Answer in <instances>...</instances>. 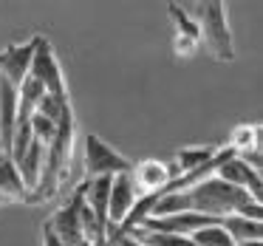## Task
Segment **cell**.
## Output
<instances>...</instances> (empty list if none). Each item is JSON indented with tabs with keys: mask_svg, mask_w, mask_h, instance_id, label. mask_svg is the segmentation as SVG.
Returning <instances> with one entry per match:
<instances>
[{
	"mask_svg": "<svg viewBox=\"0 0 263 246\" xmlns=\"http://www.w3.org/2000/svg\"><path fill=\"white\" fill-rule=\"evenodd\" d=\"M74 133H77L74 108H71V105H65L63 116H60V122H57V136H54V142L48 144V150H46V164H43L40 181H37V187L29 193L26 204H43V201H51L54 195L60 193L63 178H65L68 164H71Z\"/></svg>",
	"mask_w": 263,
	"mask_h": 246,
	"instance_id": "1",
	"label": "cell"
},
{
	"mask_svg": "<svg viewBox=\"0 0 263 246\" xmlns=\"http://www.w3.org/2000/svg\"><path fill=\"white\" fill-rule=\"evenodd\" d=\"M187 201H190V212L198 215H210V218H227V215H238L249 201V195L238 187H229L227 181H221L218 176H210L204 181H198L195 187L187 190Z\"/></svg>",
	"mask_w": 263,
	"mask_h": 246,
	"instance_id": "2",
	"label": "cell"
},
{
	"mask_svg": "<svg viewBox=\"0 0 263 246\" xmlns=\"http://www.w3.org/2000/svg\"><path fill=\"white\" fill-rule=\"evenodd\" d=\"M198 40H204L206 51L218 63H232L235 60V46H232V31L227 20V6L221 0H206L198 6Z\"/></svg>",
	"mask_w": 263,
	"mask_h": 246,
	"instance_id": "3",
	"label": "cell"
},
{
	"mask_svg": "<svg viewBox=\"0 0 263 246\" xmlns=\"http://www.w3.org/2000/svg\"><path fill=\"white\" fill-rule=\"evenodd\" d=\"M122 173H133V161L114 150L102 136L88 133L85 136V181L93 178H114Z\"/></svg>",
	"mask_w": 263,
	"mask_h": 246,
	"instance_id": "4",
	"label": "cell"
},
{
	"mask_svg": "<svg viewBox=\"0 0 263 246\" xmlns=\"http://www.w3.org/2000/svg\"><path fill=\"white\" fill-rule=\"evenodd\" d=\"M29 77H34L46 88V93L51 99H57L60 105H68V88H65V77H63V68H60V60L54 54V46L40 34H37V48H34V57H31Z\"/></svg>",
	"mask_w": 263,
	"mask_h": 246,
	"instance_id": "5",
	"label": "cell"
},
{
	"mask_svg": "<svg viewBox=\"0 0 263 246\" xmlns=\"http://www.w3.org/2000/svg\"><path fill=\"white\" fill-rule=\"evenodd\" d=\"M51 232L63 240V246H88L85 229H82V184L68 195L63 206L48 221Z\"/></svg>",
	"mask_w": 263,
	"mask_h": 246,
	"instance_id": "6",
	"label": "cell"
},
{
	"mask_svg": "<svg viewBox=\"0 0 263 246\" xmlns=\"http://www.w3.org/2000/svg\"><path fill=\"white\" fill-rule=\"evenodd\" d=\"M136 198H139V190H136V184H133L130 173H122V176L110 178V190H108V235L122 226V221H125L127 212L133 210Z\"/></svg>",
	"mask_w": 263,
	"mask_h": 246,
	"instance_id": "7",
	"label": "cell"
},
{
	"mask_svg": "<svg viewBox=\"0 0 263 246\" xmlns=\"http://www.w3.org/2000/svg\"><path fill=\"white\" fill-rule=\"evenodd\" d=\"M37 48V34L26 43H12L0 51V80L9 82L12 88H20V82L29 77L31 68V57Z\"/></svg>",
	"mask_w": 263,
	"mask_h": 246,
	"instance_id": "8",
	"label": "cell"
},
{
	"mask_svg": "<svg viewBox=\"0 0 263 246\" xmlns=\"http://www.w3.org/2000/svg\"><path fill=\"white\" fill-rule=\"evenodd\" d=\"M215 223H221V221H218V218H210V215H198V212H178V215H167V218H147L139 229L190 238L193 232L206 229V226H215Z\"/></svg>",
	"mask_w": 263,
	"mask_h": 246,
	"instance_id": "9",
	"label": "cell"
},
{
	"mask_svg": "<svg viewBox=\"0 0 263 246\" xmlns=\"http://www.w3.org/2000/svg\"><path fill=\"white\" fill-rule=\"evenodd\" d=\"M215 176L221 178V181H227L229 187L243 190V193L249 195V198L260 201V193H263L260 173L252 170L249 164H243V161H240L238 156H229V159H227V161H223V164L215 170Z\"/></svg>",
	"mask_w": 263,
	"mask_h": 246,
	"instance_id": "10",
	"label": "cell"
},
{
	"mask_svg": "<svg viewBox=\"0 0 263 246\" xmlns=\"http://www.w3.org/2000/svg\"><path fill=\"white\" fill-rule=\"evenodd\" d=\"M133 184H136L139 195H156L167 181H170V170H167V161L159 159H144L139 164H133Z\"/></svg>",
	"mask_w": 263,
	"mask_h": 246,
	"instance_id": "11",
	"label": "cell"
},
{
	"mask_svg": "<svg viewBox=\"0 0 263 246\" xmlns=\"http://www.w3.org/2000/svg\"><path fill=\"white\" fill-rule=\"evenodd\" d=\"M14 125H17V88L0 80V153L6 156L12 147Z\"/></svg>",
	"mask_w": 263,
	"mask_h": 246,
	"instance_id": "12",
	"label": "cell"
},
{
	"mask_svg": "<svg viewBox=\"0 0 263 246\" xmlns=\"http://www.w3.org/2000/svg\"><path fill=\"white\" fill-rule=\"evenodd\" d=\"M215 144H204V147H181L176 150V159L167 164V170H170V178H178V176H187V173L193 170H201L204 164H210L212 159L218 156Z\"/></svg>",
	"mask_w": 263,
	"mask_h": 246,
	"instance_id": "13",
	"label": "cell"
},
{
	"mask_svg": "<svg viewBox=\"0 0 263 246\" xmlns=\"http://www.w3.org/2000/svg\"><path fill=\"white\" fill-rule=\"evenodd\" d=\"M0 198L6 204H26V198H29V190H26L17 167L6 153H0Z\"/></svg>",
	"mask_w": 263,
	"mask_h": 246,
	"instance_id": "14",
	"label": "cell"
},
{
	"mask_svg": "<svg viewBox=\"0 0 263 246\" xmlns=\"http://www.w3.org/2000/svg\"><path fill=\"white\" fill-rule=\"evenodd\" d=\"M221 229L229 235L235 246L252 243V240L263 238V223L260 221H249V218H238V215H227L221 218Z\"/></svg>",
	"mask_w": 263,
	"mask_h": 246,
	"instance_id": "15",
	"label": "cell"
},
{
	"mask_svg": "<svg viewBox=\"0 0 263 246\" xmlns=\"http://www.w3.org/2000/svg\"><path fill=\"white\" fill-rule=\"evenodd\" d=\"M46 144H40V142H31V147L26 150V156L17 161V173H20V178H23V184H26V190H34L37 187V181H40V173H43V164H46Z\"/></svg>",
	"mask_w": 263,
	"mask_h": 246,
	"instance_id": "16",
	"label": "cell"
},
{
	"mask_svg": "<svg viewBox=\"0 0 263 246\" xmlns=\"http://www.w3.org/2000/svg\"><path fill=\"white\" fill-rule=\"evenodd\" d=\"M167 12H170L173 26H176V37H178V40H190V43H195V46H198V43H201L198 40V23H195V20L184 12L178 3H170V6H167Z\"/></svg>",
	"mask_w": 263,
	"mask_h": 246,
	"instance_id": "17",
	"label": "cell"
},
{
	"mask_svg": "<svg viewBox=\"0 0 263 246\" xmlns=\"http://www.w3.org/2000/svg\"><path fill=\"white\" fill-rule=\"evenodd\" d=\"M229 147H232L235 153L260 150V127H257V125H240V127H235L232 139H229Z\"/></svg>",
	"mask_w": 263,
	"mask_h": 246,
	"instance_id": "18",
	"label": "cell"
},
{
	"mask_svg": "<svg viewBox=\"0 0 263 246\" xmlns=\"http://www.w3.org/2000/svg\"><path fill=\"white\" fill-rule=\"evenodd\" d=\"M190 240H193L195 246H235L232 240H229V235L221 229V223L206 226V229H198V232L190 235Z\"/></svg>",
	"mask_w": 263,
	"mask_h": 246,
	"instance_id": "19",
	"label": "cell"
},
{
	"mask_svg": "<svg viewBox=\"0 0 263 246\" xmlns=\"http://www.w3.org/2000/svg\"><path fill=\"white\" fill-rule=\"evenodd\" d=\"M31 136H34V142H40L48 147V144L54 142V136H57V125L43 119L40 113H31Z\"/></svg>",
	"mask_w": 263,
	"mask_h": 246,
	"instance_id": "20",
	"label": "cell"
},
{
	"mask_svg": "<svg viewBox=\"0 0 263 246\" xmlns=\"http://www.w3.org/2000/svg\"><path fill=\"white\" fill-rule=\"evenodd\" d=\"M17 97L23 99V102H29V105H34V108H37V102L46 97V88H43L34 77H26V80L20 82V88H17Z\"/></svg>",
	"mask_w": 263,
	"mask_h": 246,
	"instance_id": "21",
	"label": "cell"
},
{
	"mask_svg": "<svg viewBox=\"0 0 263 246\" xmlns=\"http://www.w3.org/2000/svg\"><path fill=\"white\" fill-rule=\"evenodd\" d=\"M68 105H71V102H68ZM63 108H65V105H60L57 99H51V97L46 93V97H43L40 102H37L34 113H40L43 119H48V122H54V125H57V122H60V116H63Z\"/></svg>",
	"mask_w": 263,
	"mask_h": 246,
	"instance_id": "22",
	"label": "cell"
},
{
	"mask_svg": "<svg viewBox=\"0 0 263 246\" xmlns=\"http://www.w3.org/2000/svg\"><path fill=\"white\" fill-rule=\"evenodd\" d=\"M43 246H63V240L51 232V226H48V223L43 226Z\"/></svg>",
	"mask_w": 263,
	"mask_h": 246,
	"instance_id": "23",
	"label": "cell"
},
{
	"mask_svg": "<svg viewBox=\"0 0 263 246\" xmlns=\"http://www.w3.org/2000/svg\"><path fill=\"white\" fill-rule=\"evenodd\" d=\"M0 206H6V201H3V198H0Z\"/></svg>",
	"mask_w": 263,
	"mask_h": 246,
	"instance_id": "24",
	"label": "cell"
}]
</instances>
